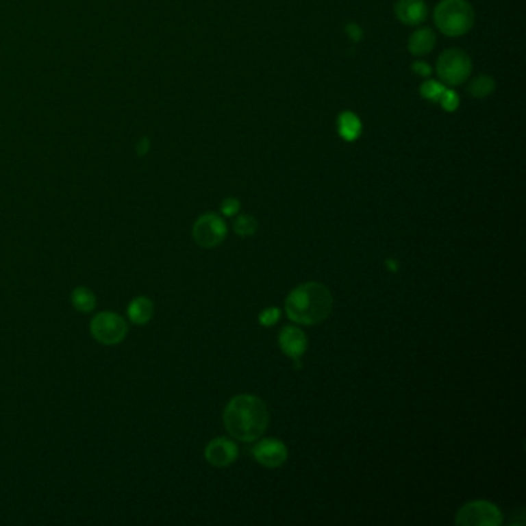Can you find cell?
<instances>
[{"mask_svg": "<svg viewBox=\"0 0 526 526\" xmlns=\"http://www.w3.org/2000/svg\"><path fill=\"white\" fill-rule=\"evenodd\" d=\"M91 335L107 346H114L125 338L128 326L124 318L114 312H101L90 323Z\"/></svg>", "mask_w": 526, "mask_h": 526, "instance_id": "5", "label": "cell"}, {"mask_svg": "<svg viewBox=\"0 0 526 526\" xmlns=\"http://www.w3.org/2000/svg\"><path fill=\"white\" fill-rule=\"evenodd\" d=\"M411 70H412L417 76L425 77V79L431 77V75H432V68L429 66V64L423 62V60H417V62H414V64L411 65Z\"/></svg>", "mask_w": 526, "mask_h": 526, "instance_id": "23", "label": "cell"}, {"mask_svg": "<svg viewBox=\"0 0 526 526\" xmlns=\"http://www.w3.org/2000/svg\"><path fill=\"white\" fill-rule=\"evenodd\" d=\"M225 236H227V225L224 219L215 213H205L199 216L193 225V238L201 247H216L225 240Z\"/></svg>", "mask_w": 526, "mask_h": 526, "instance_id": "7", "label": "cell"}, {"mask_svg": "<svg viewBox=\"0 0 526 526\" xmlns=\"http://www.w3.org/2000/svg\"><path fill=\"white\" fill-rule=\"evenodd\" d=\"M437 44V36L431 28H418L409 36L408 50L415 58H421L429 54Z\"/></svg>", "mask_w": 526, "mask_h": 526, "instance_id": "12", "label": "cell"}, {"mask_svg": "<svg viewBox=\"0 0 526 526\" xmlns=\"http://www.w3.org/2000/svg\"><path fill=\"white\" fill-rule=\"evenodd\" d=\"M268 425L266 403L255 395H238L229 401L224 411V426L231 437L241 442H255Z\"/></svg>", "mask_w": 526, "mask_h": 526, "instance_id": "1", "label": "cell"}, {"mask_svg": "<svg viewBox=\"0 0 526 526\" xmlns=\"http://www.w3.org/2000/svg\"><path fill=\"white\" fill-rule=\"evenodd\" d=\"M205 460L215 468H227L238 458V446L229 438H213L205 448Z\"/></svg>", "mask_w": 526, "mask_h": 526, "instance_id": "9", "label": "cell"}, {"mask_svg": "<svg viewBox=\"0 0 526 526\" xmlns=\"http://www.w3.org/2000/svg\"><path fill=\"white\" fill-rule=\"evenodd\" d=\"M394 11L397 19L408 27L421 25L427 19V5L425 0H399Z\"/></svg>", "mask_w": 526, "mask_h": 526, "instance_id": "11", "label": "cell"}, {"mask_svg": "<svg viewBox=\"0 0 526 526\" xmlns=\"http://www.w3.org/2000/svg\"><path fill=\"white\" fill-rule=\"evenodd\" d=\"M253 457L261 466L279 468L287 460V448L283 442L277 438H266L255 444Z\"/></svg>", "mask_w": 526, "mask_h": 526, "instance_id": "8", "label": "cell"}, {"mask_svg": "<svg viewBox=\"0 0 526 526\" xmlns=\"http://www.w3.org/2000/svg\"><path fill=\"white\" fill-rule=\"evenodd\" d=\"M444 90L446 85L443 82L427 77L426 81L420 85V96L429 102H438L440 96H442Z\"/></svg>", "mask_w": 526, "mask_h": 526, "instance_id": "17", "label": "cell"}, {"mask_svg": "<svg viewBox=\"0 0 526 526\" xmlns=\"http://www.w3.org/2000/svg\"><path fill=\"white\" fill-rule=\"evenodd\" d=\"M345 32H346V34H347V38L351 39V40L353 42V44H358V42H362L363 36H364L363 28L360 27L357 22H349V23H346Z\"/></svg>", "mask_w": 526, "mask_h": 526, "instance_id": "21", "label": "cell"}, {"mask_svg": "<svg viewBox=\"0 0 526 526\" xmlns=\"http://www.w3.org/2000/svg\"><path fill=\"white\" fill-rule=\"evenodd\" d=\"M501 512L486 500L469 501L457 512L455 523L466 526H497L501 523Z\"/></svg>", "mask_w": 526, "mask_h": 526, "instance_id": "6", "label": "cell"}, {"mask_svg": "<svg viewBox=\"0 0 526 526\" xmlns=\"http://www.w3.org/2000/svg\"><path fill=\"white\" fill-rule=\"evenodd\" d=\"M436 27L448 38L468 34L475 23V13L468 0H442L434 11Z\"/></svg>", "mask_w": 526, "mask_h": 526, "instance_id": "3", "label": "cell"}, {"mask_svg": "<svg viewBox=\"0 0 526 526\" xmlns=\"http://www.w3.org/2000/svg\"><path fill=\"white\" fill-rule=\"evenodd\" d=\"M153 316V303L145 297H138L128 305V318L134 324H147Z\"/></svg>", "mask_w": 526, "mask_h": 526, "instance_id": "14", "label": "cell"}, {"mask_svg": "<svg viewBox=\"0 0 526 526\" xmlns=\"http://www.w3.org/2000/svg\"><path fill=\"white\" fill-rule=\"evenodd\" d=\"M234 229L240 236H252L258 230V221L250 215H241L236 218Z\"/></svg>", "mask_w": 526, "mask_h": 526, "instance_id": "18", "label": "cell"}, {"mask_svg": "<svg viewBox=\"0 0 526 526\" xmlns=\"http://www.w3.org/2000/svg\"><path fill=\"white\" fill-rule=\"evenodd\" d=\"M278 341L281 351L289 358L295 360L299 368V358L303 357L305 349H308V336H305V334L301 329L287 326L279 332Z\"/></svg>", "mask_w": 526, "mask_h": 526, "instance_id": "10", "label": "cell"}, {"mask_svg": "<svg viewBox=\"0 0 526 526\" xmlns=\"http://www.w3.org/2000/svg\"><path fill=\"white\" fill-rule=\"evenodd\" d=\"M281 316V312L279 309L277 308H268L266 310H262L260 314V323L262 324V326H273V324H277L278 320Z\"/></svg>", "mask_w": 526, "mask_h": 526, "instance_id": "20", "label": "cell"}, {"mask_svg": "<svg viewBox=\"0 0 526 526\" xmlns=\"http://www.w3.org/2000/svg\"><path fill=\"white\" fill-rule=\"evenodd\" d=\"M436 71L446 87H457L464 84L473 73V60L460 48H449L440 54Z\"/></svg>", "mask_w": 526, "mask_h": 526, "instance_id": "4", "label": "cell"}, {"mask_svg": "<svg viewBox=\"0 0 526 526\" xmlns=\"http://www.w3.org/2000/svg\"><path fill=\"white\" fill-rule=\"evenodd\" d=\"M466 91L475 99H485L495 91V81L488 75H479L468 84Z\"/></svg>", "mask_w": 526, "mask_h": 526, "instance_id": "15", "label": "cell"}, {"mask_svg": "<svg viewBox=\"0 0 526 526\" xmlns=\"http://www.w3.org/2000/svg\"><path fill=\"white\" fill-rule=\"evenodd\" d=\"M71 304L76 310L88 314L96 308V297L87 287H76L71 293Z\"/></svg>", "mask_w": 526, "mask_h": 526, "instance_id": "16", "label": "cell"}, {"mask_svg": "<svg viewBox=\"0 0 526 526\" xmlns=\"http://www.w3.org/2000/svg\"><path fill=\"white\" fill-rule=\"evenodd\" d=\"M440 105H442V108L444 110V112L448 113H454L455 110L458 108V105H460V96L457 95L455 90H451V88H446L442 96H440Z\"/></svg>", "mask_w": 526, "mask_h": 526, "instance_id": "19", "label": "cell"}, {"mask_svg": "<svg viewBox=\"0 0 526 526\" xmlns=\"http://www.w3.org/2000/svg\"><path fill=\"white\" fill-rule=\"evenodd\" d=\"M334 309L332 293L324 284L304 283L293 289L286 299V312L292 321L314 326L327 320Z\"/></svg>", "mask_w": 526, "mask_h": 526, "instance_id": "2", "label": "cell"}, {"mask_svg": "<svg viewBox=\"0 0 526 526\" xmlns=\"http://www.w3.org/2000/svg\"><path fill=\"white\" fill-rule=\"evenodd\" d=\"M336 128H338V134L342 140L353 142L362 136L363 124L355 113L346 110V112L340 113L338 119H336Z\"/></svg>", "mask_w": 526, "mask_h": 526, "instance_id": "13", "label": "cell"}, {"mask_svg": "<svg viewBox=\"0 0 526 526\" xmlns=\"http://www.w3.org/2000/svg\"><path fill=\"white\" fill-rule=\"evenodd\" d=\"M241 209V203L236 198H227L221 205V212L225 216H235Z\"/></svg>", "mask_w": 526, "mask_h": 526, "instance_id": "22", "label": "cell"}]
</instances>
